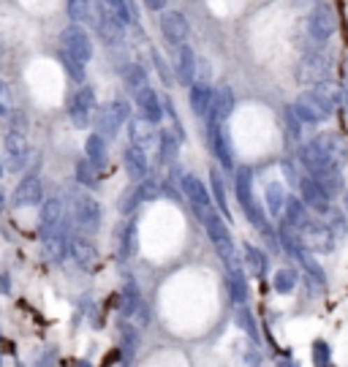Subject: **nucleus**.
<instances>
[{
	"label": "nucleus",
	"mask_w": 348,
	"mask_h": 367,
	"mask_svg": "<svg viewBox=\"0 0 348 367\" xmlns=\"http://www.w3.org/2000/svg\"><path fill=\"white\" fill-rule=\"evenodd\" d=\"M44 253H47L50 261L60 264V261L68 256V237H66L63 231H55L50 237H44Z\"/></svg>",
	"instance_id": "obj_35"
},
{
	"label": "nucleus",
	"mask_w": 348,
	"mask_h": 367,
	"mask_svg": "<svg viewBox=\"0 0 348 367\" xmlns=\"http://www.w3.org/2000/svg\"><path fill=\"white\" fill-rule=\"evenodd\" d=\"M188 103H191V112L196 115V117H207L210 115V103H212V87H210V82H194L191 87H188Z\"/></svg>",
	"instance_id": "obj_23"
},
{
	"label": "nucleus",
	"mask_w": 348,
	"mask_h": 367,
	"mask_svg": "<svg viewBox=\"0 0 348 367\" xmlns=\"http://www.w3.org/2000/svg\"><path fill=\"white\" fill-rule=\"evenodd\" d=\"M324 220H326V226H329V231L335 234L338 243L348 234V215L343 210H335V207H332V210L324 215Z\"/></svg>",
	"instance_id": "obj_40"
},
{
	"label": "nucleus",
	"mask_w": 348,
	"mask_h": 367,
	"mask_svg": "<svg viewBox=\"0 0 348 367\" xmlns=\"http://www.w3.org/2000/svg\"><path fill=\"white\" fill-rule=\"evenodd\" d=\"M96 30H99L101 41L106 47H117L125 41V24L106 8V3L101 0V14H99V22H96Z\"/></svg>",
	"instance_id": "obj_12"
},
{
	"label": "nucleus",
	"mask_w": 348,
	"mask_h": 367,
	"mask_svg": "<svg viewBox=\"0 0 348 367\" xmlns=\"http://www.w3.org/2000/svg\"><path fill=\"white\" fill-rule=\"evenodd\" d=\"M136 112H139V120L142 122L158 125V122L164 120V98L147 85L145 90L136 93Z\"/></svg>",
	"instance_id": "obj_13"
},
{
	"label": "nucleus",
	"mask_w": 348,
	"mask_h": 367,
	"mask_svg": "<svg viewBox=\"0 0 348 367\" xmlns=\"http://www.w3.org/2000/svg\"><path fill=\"white\" fill-rule=\"evenodd\" d=\"M297 188H299V199L305 201V207L313 210L316 215H326V213L332 210V199L324 194V188L310 177V174H302Z\"/></svg>",
	"instance_id": "obj_10"
},
{
	"label": "nucleus",
	"mask_w": 348,
	"mask_h": 367,
	"mask_svg": "<svg viewBox=\"0 0 348 367\" xmlns=\"http://www.w3.org/2000/svg\"><path fill=\"white\" fill-rule=\"evenodd\" d=\"M120 340H123V357L131 359L136 354V348H139V335H136V329L131 324H120Z\"/></svg>",
	"instance_id": "obj_41"
},
{
	"label": "nucleus",
	"mask_w": 348,
	"mask_h": 367,
	"mask_svg": "<svg viewBox=\"0 0 348 367\" xmlns=\"http://www.w3.org/2000/svg\"><path fill=\"white\" fill-rule=\"evenodd\" d=\"M3 201H6V199H3V191H0V210H3Z\"/></svg>",
	"instance_id": "obj_59"
},
{
	"label": "nucleus",
	"mask_w": 348,
	"mask_h": 367,
	"mask_svg": "<svg viewBox=\"0 0 348 367\" xmlns=\"http://www.w3.org/2000/svg\"><path fill=\"white\" fill-rule=\"evenodd\" d=\"M280 169H283V174H286V180H289V182H294V185H299L302 174L297 171V166H294V161H280Z\"/></svg>",
	"instance_id": "obj_51"
},
{
	"label": "nucleus",
	"mask_w": 348,
	"mask_h": 367,
	"mask_svg": "<svg viewBox=\"0 0 348 367\" xmlns=\"http://www.w3.org/2000/svg\"><path fill=\"white\" fill-rule=\"evenodd\" d=\"M210 194H212V204L215 210L221 213V218H231V210H229V199H226V180L218 169L210 171Z\"/></svg>",
	"instance_id": "obj_27"
},
{
	"label": "nucleus",
	"mask_w": 348,
	"mask_h": 367,
	"mask_svg": "<svg viewBox=\"0 0 348 367\" xmlns=\"http://www.w3.org/2000/svg\"><path fill=\"white\" fill-rule=\"evenodd\" d=\"M226 283H229V294H231V302L234 305H248L250 299V286L248 278H245V269L234 267L226 272Z\"/></svg>",
	"instance_id": "obj_24"
},
{
	"label": "nucleus",
	"mask_w": 348,
	"mask_h": 367,
	"mask_svg": "<svg viewBox=\"0 0 348 367\" xmlns=\"http://www.w3.org/2000/svg\"><path fill=\"white\" fill-rule=\"evenodd\" d=\"M145 6L150 11H161V8H166V0H145Z\"/></svg>",
	"instance_id": "obj_55"
},
{
	"label": "nucleus",
	"mask_w": 348,
	"mask_h": 367,
	"mask_svg": "<svg viewBox=\"0 0 348 367\" xmlns=\"http://www.w3.org/2000/svg\"><path fill=\"white\" fill-rule=\"evenodd\" d=\"M283 223H289L291 229H302L307 220H310V215H307V207H305V201L299 199V196H289L286 199V213H283Z\"/></svg>",
	"instance_id": "obj_32"
},
{
	"label": "nucleus",
	"mask_w": 348,
	"mask_h": 367,
	"mask_svg": "<svg viewBox=\"0 0 348 367\" xmlns=\"http://www.w3.org/2000/svg\"><path fill=\"white\" fill-rule=\"evenodd\" d=\"M343 96H346V103H348V79H346V93H343Z\"/></svg>",
	"instance_id": "obj_60"
},
{
	"label": "nucleus",
	"mask_w": 348,
	"mask_h": 367,
	"mask_svg": "<svg viewBox=\"0 0 348 367\" xmlns=\"http://www.w3.org/2000/svg\"><path fill=\"white\" fill-rule=\"evenodd\" d=\"M307 33L316 44H326L338 33V14L329 3H319L307 17Z\"/></svg>",
	"instance_id": "obj_5"
},
{
	"label": "nucleus",
	"mask_w": 348,
	"mask_h": 367,
	"mask_svg": "<svg viewBox=\"0 0 348 367\" xmlns=\"http://www.w3.org/2000/svg\"><path fill=\"white\" fill-rule=\"evenodd\" d=\"M297 261L302 264V269H305V280H313L319 289H324V286H326V272H324L321 264L313 259V253H307V250H305Z\"/></svg>",
	"instance_id": "obj_38"
},
{
	"label": "nucleus",
	"mask_w": 348,
	"mask_h": 367,
	"mask_svg": "<svg viewBox=\"0 0 348 367\" xmlns=\"http://www.w3.org/2000/svg\"><path fill=\"white\" fill-rule=\"evenodd\" d=\"M201 223H204V229H207L210 243L215 245L218 256L224 259L226 269L242 267V264H240V256H237V243H234V237H231V231H229L226 220L218 215V210H212V213L201 220Z\"/></svg>",
	"instance_id": "obj_1"
},
{
	"label": "nucleus",
	"mask_w": 348,
	"mask_h": 367,
	"mask_svg": "<svg viewBox=\"0 0 348 367\" xmlns=\"http://www.w3.org/2000/svg\"><path fill=\"white\" fill-rule=\"evenodd\" d=\"M234 324L248 335L253 343H259V338H261V332H259V326H256V318H253V313H250L248 305H234Z\"/></svg>",
	"instance_id": "obj_37"
},
{
	"label": "nucleus",
	"mask_w": 348,
	"mask_h": 367,
	"mask_svg": "<svg viewBox=\"0 0 348 367\" xmlns=\"http://www.w3.org/2000/svg\"><path fill=\"white\" fill-rule=\"evenodd\" d=\"M161 194L166 196V199H174V201H180V196H182V188L172 182V180H166V182H161Z\"/></svg>",
	"instance_id": "obj_53"
},
{
	"label": "nucleus",
	"mask_w": 348,
	"mask_h": 367,
	"mask_svg": "<svg viewBox=\"0 0 348 367\" xmlns=\"http://www.w3.org/2000/svg\"><path fill=\"white\" fill-rule=\"evenodd\" d=\"M310 142L321 150V155L332 166H343V164H346L348 147L346 142H343V136H338V134H319V136H313Z\"/></svg>",
	"instance_id": "obj_14"
},
{
	"label": "nucleus",
	"mask_w": 348,
	"mask_h": 367,
	"mask_svg": "<svg viewBox=\"0 0 348 367\" xmlns=\"http://www.w3.org/2000/svg\"><path fill=\"white\" fill-rule=\"evenodd\" d=\"M136 204H139V196H136V188H128V191H125V196H123V201H120V210H123L125 215H128V213H131V210H133Z\"/></svg>",
	"instance_id": "obj_52"
},
{
	"label": "nucleus",
	"mask_w": 348,
	"mask_h": 367,
	"mask_svg": "<svg viewBox=\"0 0 348 367\" xmlns=\"http://www.w3.org/2000/svg\"><path fill=\"white\" fill-rule=\"evenodd\" d=\"M231 115H234V90L229 85L212 87V103H210L207 122H226Z\"/></svg>",
	"instance_id": "obj_15"
},
{
	"label": "nucleus",
	"mask_w": 348,
	"mask_h": 367,
	"mask_svg": "<svg viewBox=\"0 0 348 367\" xmlns=\"http://www.w3.org/2000/svg\"><path fill=\"white\" fill-rule=\"evenodd\" d=\"M76 180L82 182V185H87V188H93L96 182H99V169L85 158V161H79L76 164Z\"/></svg>",
	"instance_id": "obj_43"
},
{
	"label": "nucleus",
	"mask_w": 348,
	"mask_h": 367,
	"mask_svg": "<svg viewBox=\"0 0 348 367\" xmlns=\"http://www.w3.org/2000/svg\"><path fill=\"white\" fill-rule=\"evenodd\" d=\"M93 112H96V90L90 85H82L71 98V109H68L71 122L76 128H87L93 122Z\"/></svg>",
	"instance_id": "obj_9"
},
{
	"label": "nucleus",
	"mask_w": 348,
	"mask_h": 367,
	"mask_svg": "<svg viewBox=\"0 0 348 367\" xmlns=\"http://www.w3.org/2000/svg\"><path fill=\"white\" fill-rule=\"evenodd\" d=\"M68 256L76 261V267L93 269L99 264V250L87 237H71L68 240Z\"/></svg>",
	"instance_id": "obj_22"
},
{
	"label": "nucleus",
	"mask_w": 348,
	"mask_h": 367,
	"mask_svg": "<svg viewBox=\"0 0 348 367\" xmlns=\"http://www.w3.org/2000/svg\"><path fill=\"white\" fill-rule=\"evenodd\" d=\"M207 139H210V150H212L215 161L224 169H234V147H231V136H229L226 122H210Z\"/></svg>",
	"instance_id": "obj_8"
},
{
	"label": "nucleus",
	"mask_w": 348,
	"mask_h": 367,
	"mask_svg": "<svg viewBox=\"0 0 348 367\" xmlns=\"http://www.w3.org/2000/svg\"><path fill=\"white\" fill-rule=\"evenodd\" d=\"M291 109H294V115H297L299 120H302V125H319V122H324L307 103H302V101H294L291 103Z\"/></svg>",
	"instance_id": "obj_48"
},
{
	"label": "nucleus",
	"mask_w": 348,
	"mask_h": 367,
	"mask_svg": "<svg viewBox=\"0 0 348 367\" xmlns=\"http://www.w3.org/2000/svg\"><path fill=\"white\" fill-rule=\"evenodd\" d=\"M123 166L128 171V177L133 182H142L145 177H150V161H147V150L139 145H131L123 150Z\"/></svg>",
	"instance_id": "obj_16"
},
{
	"label": "nucleus",
	"mask_w": 348,
	"mask_h": 367,
	"mask_svg": "<svg viewBox=\"0 0 348 367\" xmlns=\"http://www.w3.org/2000/svg\"><path fill=\"white\" fill-rule=\"evenodd\" d=\"M196 69H199L196 52L188 47V44H182L180 52H177V63H174V79H177V85L191 87V85L196 82Z\"/></svg>",
	"instance_id": "obj_17"
},
{
	"label": "nucleus",
	"mask_w": 348,
	"mask_h": 367,
	"mask_svg": "<svg viewBox=\"0 0 348 367\" xmlns=\"http://www.w3.org/2000/svg\"><path fill=\"white\" fill-rule=\"evenodd\" d=\"M299 240H302V247L307 253H332L335 250V234L329 231L326 220H319V218H310L302 229H299Z\"/></svg>",
	"instance_id": "obj_4"
},
{
	"label": "nucleus",
	"mask_w": 348,
	"mask_h": 367,
	"mask_svg": "<svg viewBox=\"0 0 348 367\" xmlns=\"http://www.w3.org/2000/svg\"><path fill=\"white\" fill-rule=\"evenodd\" d=\"M6 155H8V169L20 171L30 158V145L25 134H6Z\"/></svg>",
	"instance_id": "obj_20"
},
{
	"label": "nucleus",
	"mask_w": 348,
	"mask_h": 367,
	"mask_svg": "<svg viewBox=\"0 0 348 367\" xmlns=\"http://www.w3.org/2000/svg\"><path fill=\"white\" fill-rule=\"evenodd\" d=\"M8 125H11V128H8V131H11V134H25L27 128V120H25V115H11V120H8Z\"/></svg>",
	"instance_id": "obj_54"
},
{
	"label": "nucleus",
	"mask_w": 348,
	"mask_h": 367,
	"mask_svg": "<svg viewBox=\"0 0 348 367\" xmlns=\"http://www.w3.org/2000/svg\"><path fill=\"white\" fill-rule=\"evenodd\" d=\"M329 71H332V63L329 57L321 55V52H305L299 57V63L294 66V79L297 85H307V87H319L329 79Z\"/></svg>",
	"instance_id": "obj_3"
},
{
	"label": "nucleus",
	"mask_w": 348,
	"mask_h": 367,
	"mask_svg": "<svg viewBox=\"0 0 348 367\" xmlns=\"http://www.w3.org/2000/svg\"><path fill=\"white\" fill-rule=\"evenodd\" d=\"M310 177L321 185L324 194L329 196V199L346 194V180H343L340 166H324V169H319V171H310Z\"/></svg>",
	"instance_id": "obj_21"
},
{
	"label": "nucleus",
	"mask_w": 348,
	"mask_h": 367,
	"mask_svg": "<svg viewBox=\"0 0 348 367\" xmlns=\"http://www.w3.org/2000/svg\"><path fill=\"white\" fill-rule=\"evenodd\" d=\"M283 122H286V134H289V139H291V142H299V139H302V128H305V125H302V120L294 115V109H291V106H286V109H283Z\"/></svg>",
	"instance_id": "obj_42"
},
{
	"label": "nucleus",
	"mask_w": 348,
	"mask_h": 367,
	"mask_svg": "<svg viewBox=\"0 0 348 367\" xmlns=\"http://www.w3.org/2000/svg\"><path fill=\"white\" fill-rule=\"evenodd\" d=\"M286 199H289V191H286L283 182H267V188H264V201H267L270 218H283V213H286Z\"/></svg>",
	"instance_id": "obj_26"
},
{
	"label": "nucleus",
	"mask_w": 348,
	"mask_h": 367,
	"mask_svg": "<svg viewBox=\"0 0 348 367\" xmlns=\"http://www.w3.org/2000/svg\"><path fill=\"white\" fill-rule=\"evenodd\" d=\"M44 199V188H41V180L36 174H27L25 180L17 185V191L11 196V207H33Z\"/></svg>",
	"instance_id": "obj_19"
},
{
	"label": "nucleus",
	"mask_w": 348,
	"mask_h": 367,
	"mask_svg": "<svg viewBox=\"0 0 348 367\" xmlns=\"http://www.w3.org/2000/svg\"><path fill=\"white\" fill-rule=\"evenodd\" d=\"M242 250H245V264L248 269L256 275V278H264L267 272H270V256L261 250V247H256V245L245 243L242 245Z\"/></svg>",
	"instance_id": "obj_34"
},
{
	"label": "nucleus",
	"mask_w": 348,
	"mask_h": 367,
	"mask_svg": "<svg viewBox=\"0 0 348 367\" xmlns=\"http://www.w3.org/2000/svg\"><path fill=\"white\" fill-rule=\"evenodd\" d=\"M329 362H332V348H329V343L316 340L313 343V365L329 367Z\"/></svg>",
	"instance_id": "obj_49"
},
{
	"label": "nucleus",
	"mask_w": 348,
	"mask_h": 367,
	"mask_svg": "<svg viewBox=\"0 0 348 367\" xmlns=\"http://www.w3.org/2000/svg\"><path fill=\"white\" fill-rule=\"evenodd\" d=\"M150 57H152V66H155L158 76L164 79V85H172V82H174V73L169 71V63L164 60V55H161L158 49H150Z\"/></svg>",
	"instance_id": "obj_47"
},
{
	"label": "nucleus",
	"mask_w": 348,
	"mask_h": 367,
	"mask_svg": "<svg viewBox=\"0 0 348 367\" xmlns=\"http://www.w3.org/2000/svg\"><path fill=\"white\" fill-rule=\"evenodd\" d=\"M131 120V103L128 101H112L96 109L93 122H96V134H101L103 139H115L120 134V125Z\"/></svg>",
	"instance_id": "obj_2"
},
{
	"label": "nucleus",
	"mask_w": 348,
	"mask_h": 367,
	"mask_svg": "<svg viewBox=\"0 0 348 367\" xmlns=\"http://www.w3.org/2000/svg\"><path fill=\"white\" fill-rule=\"evenodd\" d=\"M0 292L3 294L11 292V286H8V275H0Z\"/></svg>",
	"instance_id": "obj_56"
},
{
	"label": "nucleus",
	"mask_w": 348,
	"mask_h": 367,
	"mask_svg": "<svg viewBox=\"0 0 348 367\" xmlns=\"http://www.w3.org/2000/svg\"><path fill=\"white\" fill-rule=\"evenodd\" d=\"M275 367H297V365H294V362H289V359H286V362L280 359V362H277V365H275Z\"/></svg>",
	"instance_id": "obj_58"
},
{
	"label": "nucleus",
	"mask_w": 348,
	"mask_h": 367,
	"mask_svg": "<svg viewBox=\"0 0 348 367\" xmlns=\"http://www.w3.org/2000/svg\"><path fill=\"white\" fill-rule=\"evenodd\" d=\"M123 79H125V87H128L133 96H136L139 90L147 87V71H145L139 63H131V66L123 71Z\"/></svg>",
	"instance_id": "obj_39"
},
{
	"label": "nucleus",
	"mask_w": 348,
	"mask_h": 367,
	"mask_svg": "<svg viewBox=\"0 0 348 367\" xmlns=\"http://www.w3.org/2000/svg\"><path fill=\"white\" fill-rule=\"evenodd\" d=\"M145 308V302H142V294H139V286H136V280L133 278H128L123 286V294H120V310H123V316H136L139 310Z\"/></svg>",
	"instance_id": "obj_29"
},
{
	"label": "nucleus",
	"mask_w": 348,
	"mask_h": 367,
	"mask_svg": "<svg viewBox=\"0 0 348 367\" xmlns=\"http://www.w3.org/2000/svg\"><path fill=\"white\" fill-rule=\"evenodd\" d=\"M316 3H324V0H316Z\"/></svg>",
	"instance_id": "obj_62"
},
{
	"label": "nucleus",
	"mask_w": 348,
	"mask_h": 367,
	"mask_svg": "<svg viewBox=\"0 0 348 367\" xmlns=\"http://www.w3.org/2000/svg\"><path fill=\"white\" fill-rule=\"evenodd\" d=\"M60 223H63V204L57 199L44 201V207H41V231L50 237L55 231H60Z\"/></svg>",
	"instance_id": "obj_30"
},
{
	"label": "nucleus",
	"mask_w": 348,
	"mask_h": 367,
	"mask_svg": "<svg viewBox=\"0 0 348 367\" xmlns=\"http://www.w3.org/2000/svg\"><path fill=\"white\" fill-rule=\"evenodd\" d=\"M343 213L348 215V188H346V194H343Z\"/></svg>",
	"instance_id": "obj_57"
},
{
	"label": "nucleus",
	"mask_w": 348,
	"mask_h": 367,
	"mask_svg": "<svg viewBox=\"0 0 348 367\" xmlns=\"http://www.w3.org/2000/svg\"><path fill=\"white\" fill-rule=\"evenodd\" d=\"M234 191H237V201H240L242 210L250 207V204H256V196H253V169L250 166H240L237 169Z\"/></svg>",
	"instance_id": "obj_28"
},
{
	"label": "nucleus",
	"mask_w": 348,
	"mask_h": 367,
	"mask_svg": "<svg viewBox=\"0 0 348 367\" xmlns=\"http://www.w3.org/2000/svg\"><path fill=\"white\" fill-rule=\"evenodd\" d=\"M14 109V96H11V87L6 82H0V115H8Z\"/></svg>",
	"instance_id": "obj_50"
},
{
	"label": "nucleus",
	"mask_w": 348,
	"mask_h": 367,
	"mask_svg": "<svg viewBox=\"0 0 348 367\" xmlns=\"http://www.w3.org/2000/svg\"><path fill=\"white\" fill-rule=\"evenodd\" d=\"M136 196H139V201H152V199H158V196H161V182L152 180V177H145V180L136 185Z\"/></svg>",
	"instance_id": "obj_45"
},
{
	"label": "nucleus",
	"mask_w": 348,
	"mask_h": 367,
	"mask_svg": "<svg viewBox=\"0 0 348 367\" xmlns=\"http://www.w3.org/2000/svg\"><path fill=\"white\" fill-rule=\"evenodd\" d=\"M71 213H74V220L79 229H85V231H99L101 204L90 194L71 196Z\"/></svg>",
	"instance_id": "obj_7"
},
{
	"label": "nucleus",
	"mask_w": 348,
	"mask_h": 367,
	"mask_svg": "<svg viewBox=\"0 0 348 367\" xmlns=\"http://www.w3.org/2000/svg\"><path fill=\"white\" fill-rule=\"evenodd\" d=\"M180 188H182L185 199L191 201V207H194V213L199 215V220H204L212 210H215L210 188L201 182L196 174H182V177H180Z\"/></svg>",
	"instance_id": "obj_6"
},
{
	"label": "nucleus",
	"mask_w": 348,
	"mask_h": 367,
	"mask_svg": "<svg viewBox=\"0 0 348 367\" xmlns=\"http://www.w3.org/2000/svg\"><path fill=\"white\" fill-rule=\"evenodd\" d=\"M60 63H63V69L68 71L71 79H76V82H85V63H79L74 55H68V52L63 49V52H60Z\"/></svg>",
	"instance_id": "obj_44"
},
{
	"label": "nucleus",
	"mask_w": 348,
	"mask_h": 367,
	"mask_svg": "<svg viewBox=\"0 0 348 367\" xmlns=\"http://www.w3.org/2000/svg\"><path fill=\"white\" fill-rule=\"evenodd\" d=\"M85 152H87V161L96 166V169H103L106 161H109V152H106V139L101 134H90L87 142H85Z\"/></svg>",
	"instance_id": "obj_33"
},
{
	"label": "nucleus",
	"mask_w": 348,
	"mask_h": 367,
	"mask_svg": "<svg viewBox=\"0 0 348 367\" xmlns=\"http://www.w3.org/2000/svg\"><path fill=\"white\" fill-rule=\"evenodd\" d=\"M161 33L172 47H182L188 38V20L180 11H164L161 14Z\"/></svg>",
	"instance_id": "obj_18"
},
{
	"label": "nucleus",
	"mask_w": 348,
	"mask_h": 367,
	"mask_svg": "<svg viewBox=\"0 0 348 367\" xmlns=\"http://www.w3.org/2000/svg\"><path fill=\"white\" fill-rule=\"evenodd\" d=\"M136 250V226L133 223H125L120 229V253L123 256H131Z\"/></svg>",
	"instance_id": "obj_46"
},
{
	"label": "nucleus",
	"mask_w": 348,
	"mask_h": 367,
	"mask_svg": "<svg viewBox=\"0 0 348 367\" xmlns=\"http://www.w3.org/2000/svg\"><path fill=\"white\" fill-rule=\"evenodd\" d=\"M0 174H3V166H0Z\"/></svg>",
	"instance_id": "obj_61"
},
{
	"label": "nucleus",
	"mask_w": 348,
	"mask_h": 367,
	"mask_svg": "<svg viewBox=\"0 0 348 367\" xmlns=\"http://www.w3.org/2000/svg\"><path fill=\"white\" fill-rule=\"evenodd\" d=\"M101 14V0H68V17L74 20V24L87 22L96 24Z\"/></svg>",
	"instance_id": "obj_25"
},
{
	"label": "nucleus",
	"mask_w": 348,
	"mask_h": 367,
	"mask_svg": "<svg viewBox=\"0 0 348 367\" xmlns=\"http://www.w3.org/2000/svg\"><path fill=\"white\" fill-rule=\"evenodd\" d=\"M180 136L174 134L172 128H161L158 131V155L164 164H174L177 161V152H180Z\"/></svg>",
	"instance_id": "obj_31"
},
{
	"label": "nucleus",
	"mask_w": 348,
	"mask_h": 367,
	"mask_svg": "<svg viewBox=\"0 0 348 367\" xmlns=\"http://www.w3.org/2000/svg\"><path fill=\"white\" fill-rule=\"evenodd\" d=\"M299 272L294 267H280V269H275V275H273V289L277 294H291V292H297V286H299Z\"/></svg>",
	"instance_id": "obj_36"
},
{
	"label": "nucleus",
	"mask_w": 348,
	"mask_h": 367,
	"mask_svg": "<svg viewBox=\"0 0 348 367\" xmlns=\"http://www.w3.org/2000/svg\"><path fill=\"white\" fill-rule=\"evenodd\" d=\"M60 41H63V49H66L68 55H74L79 63H90V57H93V41H90V36H87L79 24H68V27L60 33Z\"/></svg>",
	"instance_id": "obj_11"
}]
</instances>
